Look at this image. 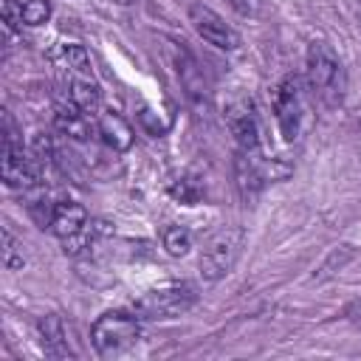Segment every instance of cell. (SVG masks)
Segmentation results:
<instances>
[{
	"label": "cell",
	"instance_id": "6da1fadb",
	"mask_svg": "<svg viewBox=\"0 0 361 361\" xmlns=\"http://www.w3.org/2000/svg\"><path fill=\"white\" fill-rule=\"evenodd\" d=\"M305 76H307V87H310V93L316 99H322L327 107L341 104L344 87H347V76H344L341 62L336 59V54L324 42H313L310 45Z\"/></svg>",
	"mask_w": 361,
	"mask_h": 361
},
{
	"label": "cell",
	"instance_id": "7a4b0ae2",
	"mask_svg": "<svg viewBox=\"0 0 361 361\" xmlns=\"http://www.w3.org/2000/svg\"><path fill=\"white\" fill-rule=\"evenodd\" d=\"M138 336H141L138 316L135 313H124V310H107L90 327L93 350L102 358H116V355L127 353L138 341Z\"/></svg>",
	"mask_w": 361,
	"mask_h": 361
},
{
	"label": "cell",
	"instance_id": "3957f363",
	"mask_svg": "<svg viewBox=\"0 0 361 361\" xmlns=\"http://www.w3.org/2000/svg\"><path fill=\"white\" fill-rule=\"evenodd\" d=\"M3 180L11 189H34L39 180V158L23 147V138L6 113V135H3Z\"/></svg>",
	"mask_w": 361,
	"mask_h": 361
},
{
	"label": "cell",
	"instance_id": "277c9868",
	"mask_svg": "<svg viewBox=\"0 0 361 361\" xmlns=\"http://www.w3.org/2000/svg\"><path fill=\"white\" fill-rule=\"evenodd\" d=\"M197 293L189 282H166L133 302V313L138 319H172L186 313L195 305Z\"/></svg>",
	"mask_w": 361,
	"mask_h": 361
},
{
	"label": "cell",
	"instance_id": "5b68a950",
	"mask_svg": "<svg viewBox=\"0 0 361 361\" xmlns=\"http://www.w3.org/2000/svg\"><path fill=\"white\" fill-rule=\"evenodd\" d=\"M243 243H245V231L240 228V226H226V228H220L209 243H206V248H203V254H200V274L206 276V279H220V276H226L231 268H234V262H237V257H240V251H243Z\"/></svg>",
	"mask_w": 361,
	"mask_h": 361
},
{
	"label": "cell",
	"instance_id": "8992f818",
	"mask_svg": "<svg viewBox=\"0 0 361 361\" xmlns=\"http://www.w3.org/2000/svg\"><path fill=\"white\" fill-rule=\"evenodd\" d=\"M274 113L279 121V130L288 141L299 138L302 121H305V90L299 76H285L274 93Z\"/></svg>",
	"mask_w": 361,
	"mask_h": 361
},
{
	"label": "cell",
	"instance_id": "52a82bcc",
	"mask_svg": "<svg viewBox=\"0 0 361 361\" xmlns=\"http://www.w3.org/2000/svg\"><path fill=\"white\" fill-rule=\"evenodd\" d=\"M189 23L195 25V31H197L209 45H214V48H220V51H237V48H240V34H237L217 11H212L209 6L192 3V6H189Z\"/></svg>",
	"mask_w": 361,
	"mask_h": 361
},
{
	"label": "cell",
	"instance_id": "ba28073f",
	"mask_svg": "<svg viewBox=\"0 0 361 361\" xmlns=\"http://www.w3.org/2000/svg\"><path fill=\"white\" fill-rule=\"evenodd\" d=\"M48 228L68 243H85V228H87V212L82 203L76 200H59L54 203V212H51V220H48Z\"/></svg>",
	"mask_w": 361,
	"mask_h": 361
},
{
	"label": "cell",
	"instance_id": "9c48e42d",
	"mask_svg": "<svg viewBox=\"0 0 361 361\" xmlns=\"http://www.w3.org/2000/svg\"><path fill=\"white\" fill-rule=\"evenodd\" d=\"M226 121L231 127V135L237 138L240 149L245 152H254L259 147V121H257V113H254V104L240 99L228 107L226 113Z\"/></svg>",
	"mask_w": 361,
	"mask_h": 361
},
{
	"label": "cell",
	"instance_id": "30bf717a",
	"mask_svg": "<svg viewBox=\"0 0 361 361\" xmlns=\"http://www.w3.org/2000/svg\"><path fill=\"white\" fill-rule=\"evenodd\" d=\"M234 172H237V189H240L243 197H254L262 189V183H265V172H262L259 161L254 158V152L240 149L237 164H234Z\"/></svg>",
	"mask_w": 361,
	"mask_h": 361
},
{
	"label": "cell",
	"instance_id": "8fae6325",
	"mask_svg": "<svg viewBox=\"0 0 361 361\" xmlns=\"http://www.w3.org/2000/svg\"><path fill=\"white\" fill-rule=\"evenodd\" d=\"M96 130H99V135L104 138V144L113 147V149H127V147L133 144V127H130L118 113H113V110H107V113L99 116Z\"/></svg>",
	"mask_w": 361,
	"mask_h": 361
},
{
	"label": "cell",
	"instance_id": "7c38bea8",
	"mask_svg": "<svg viewBox=\"0 0 361 361\" xmlns=\"http://www.w3.org/2000/svg\"><path fill=\"white\" fill-rule=\"evenodd\" d=\"M54 124H56V130L62 133V135H68V138H76V141H85L87 135H90V121H87V113L85 110H79L76 104H62V107H56V113H54Z\"/></svg>",
	"mask_w": 361,
	"mask_h": 361
},
{
	"label": "cell",
	"instance_id": "4fadbf2b",
	"mask_svg": "<svg viewBox=\"0 0 361 361\" xmlns=\"http://www.w3.org/2000/svg\"><path fill=\"white\" fill-rule=\"evenodd\" d=\"M39 336H42V347L51 358H68L71 347H68V333L59 316H42L39 319Z\"/></svg>",
	"mask_w": 361,
	"mask_h": 361
},
{
	"label": "cell",
	"instance_id": "5bb4252c",
	"mask_svg": "<svg viewBox=\"0 0 361 361\" xmlns=\"http://www.w3.org/2000/svg\"><path fill=\"white\" fill-rule=\"evenodd\" d=\"M99 85L93 76H71V104L85 110L87 116L99 110Z\"/></svg>",
	"mask_w": 361,
	"mask_h": 361
},
{
	"label": "cell",
	"instance_id": "9a60e30c",
	"mask_svg": "<svg viewBox=\"0 0 361 361\" xmlns=\"http://www.w3.org/2000/svg\"><path fill=\"white\" fill-rule=\"evenodd\" d=\"M161 240H164V248H166L169 257H183L192 248V234L183 226H166Z\"/></svg>",
	"mask_w": 361,
	"mask_h": 361
},
{
	"label": "cell",
	"instance_id": "2e32d148",
	"mask_svg": "<svg viewBox=\"0 0 361 361\" xmlns=\"http://www.w3.org/2000/svg\"><path fill=\"white\" fill-rule=\"evenodd\" d=\"M23 17V25H42L51 17V3L48 0H14Z\"/></svg>",
	"mask_w": 361,
	"mask_h": 361
},
{
	"label": "cell",
	"instance_id": "e0dca14e",
	"mask_svg": "<svg viewBox=\"0 0 361 361\" xmlns=\"http://www.w3.org/2000/svg\"><path fill=\"white\" fill-rule=\"evenodd\" d=\"M169 192H172V197H178L180 203H195V200L200 197V189H197L189 178H178V180H172V183H169Z\"/></svg>",
	"mask_w": 361,
	"mask_h": 361
},
{
	"label": "cell",
	"instance_id": "ac0fdd59",
	"mask_svg": "<svg viewBox=\"0 0 361 361\" xmlns=\"http://www.w3.org/2000/svg\"><path fill=\"white\" fill-rule=\"evenodd\" d=\"M347 319H350L355 327H361V302H353V305L347 307Z\"/></svg>",
	"mask_w": 361,
	"mask_h": 361
},
{
	"label": "cell",
	"instance_id": "d6986e66",
	"mask_svg": "<svg viewBox=\"0 0 361 361\" xmlns=\"http://www.w3.org/2000/svg\"><path fill=\"white\" fill-rule=\"evenodd\" d=\"M231 3H234L240 11H254V3H257V0H231Z\"/></svg>",
	"mask_w": 361,
	"mask_h": 361
},
{
	"label": "cell",
	"instance_id": "ffe728a7",
	"mask_svg": "<svg viewBox=\"0 0 361 361\" xmlns=\"http://www.w3.org/2000/svg\"><path fill=\"white\" fill-rule=\"evenodd\" d=\"M116 3H133V0H116Z\"/></svg>",
	"mask_w": 361,
	"mask_h": 361
}]
</instances>
